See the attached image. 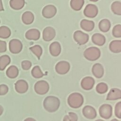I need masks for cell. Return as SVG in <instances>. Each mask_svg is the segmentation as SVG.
<instances>
[{"instance_id":"cell-1","label":"cell","mask_w":121,"mask_h":121,"mask_svg":"<svg viewBox=\"0 0 121 121\" xmlns=\"http://www.w3.org/2000/svg\"><path fill=\"white\" fill-rule=\"evenodd\" d=\"M59 99L54 96L46 97L43 101V107L49 112H54L57 111L60 106Z\"/></svg>"},{"instance_id":"cell-2","label":"cell","mask_w":121,"mask_h":121,"mask_svg":"<svg viewBox=\"0 0 121 121\" xmlns=\"http://www.w3.org/2000/svg\"><path fill=\"white\" fill-rule=\"evenodd\" d=\"M83 101L82 95L78 93L71 94L68 99V103L69 105L74 108L80 107L82 105Z\"/></svg>"},{"instance_id":"cell-3","label":"cell","mask_w":121,"mask_h":121,"mask_svg":"<svg viewBox=\"0 0 121 121\" xmlns=\"http://www.w3.org/2000/svg\"><path fill=\"white\" fill-rule=\"evenodd\" d=\"M101 56L100 49L95 47H90L87 48L84 52L85 58L90 61H95L98 60Z\"/></svg>"},{"instance_id":"cell-4","label":"cell","mask_w":121,"mask_h":121,"mask_svg":"<svg viewBox=\"0 0 121 121\" xmlns=\"http://www.w3.org/2000/svg\"><path fill=\"white\" fill-rule=\"evenodd\" d=\"M34 89L37 94L41 95H44L48 92L49 85L46 81L39 80L35 84Z\"/></svg>"},{"instance_id":"cell-5","label":"cell","mask_w":121,"mask_h":121,"mask_svg":"<svg viewBox=\"0 0 121 121\" xmlns=\"http://www.w3.org/2000/svg\"><path fill=\"white\" fill-rule=\"evenodd\" d=\"M10 52L14 54L19 53L22 50L23 44L22 42L18 39H13L10 40L9 44Z\"/></svg>"},{"instance_id":"cell-6","label":"cell","mask_w":121,"mask_h":121,"mask_svg":"<svg viewBox=\"0 0 121 121\" xmlns=\"http://www.w3.org/2000/svg\"><path fill=\"white\" fill-rule=\"evenodd\" d=\"M73 38L75 41L79 45H83L86 43L89 40L88 34L80 30H77L74 32Z\"/></svg>"},{"instance_id":"cell-7","label":"cell","mask_w":121,"mask_h":121,"mask_svg":"<svg viewBox=\"0 0 121 121\" xmlns=\"http://www.w3.org/2000/svg\"><path fill=\"white\" fill-rule=\"evenodd\" d=\"M70 67V64L68 61L61 60L56 64L55 66V70L58 74L64 75L68 72Z\"/></svg>"},{"instance_id":"cell-8","label":"cell","mask_w":121,"mask_h":121,"mask_svg":"<svg viewBox=\"0 0 121 121\" xmlns=\"http://www.w3.org/2000/svg\"><path fill=\"white\" fill-rule=\"evenodd\" d=\"M98 14V9L96 6L92 4H87L84 10V15L90 18H93L95 17Z\"/></svg>"},{"instance_id":"cell-9","label":"cell","mask_w":121,"mask_h":121,"mask_svg":"<svg viewBox=\"0 0 121 121\" xmlns=\"http://www.w3.org/2000/svg\"><path fill=\"white\" fill-rule=\"evenodd\" d=\"M57 9L53 5H47L45 6L42 10V15L46 18L53 17L56 14Z\"/></svg>"},{"instance_id":"cell-10","label":"cell","mask_w":121,"mask_h":121,"mask_svg":"<svg viewBox=\"0 0 121 121\" xmlns=\"http://www.w3.org/2000/svg\"><path fill=\"white\" fill-rule=\"evenodd\" d=\"M56 35L55 29L51 26L45 27L43 32V38L45 41L49 42L52 40Z\"/></svg>"},{"instance_id":"cell-11","label":"cell","mask_w":121,"mask_h":121,"mask_svg":"<svg viewBox=\"0 0 121 121\" xmlns=\"http://www.w3.org/2000/svg\"><path fill=\"white\" fill-rule=\"evenodd\" d=\"M100 115L103 118L107 119L112 115V107L108 104L102 105L99 108Z\"/></svg>"},{"instance_id":"cell-12","label":"cell","mask_w":121,"mask_h":121,"mask_svg":"<svg viewBox=\"0 0 121 121\" xmlns=\"http://www.w3.org/2000/svg\"><path fill=\"white\" fill-rule=\"evenodd\" d=\"M16 91L20 94L26 93L28 89V85L27 82L23 79L17 80L15 84Z\"/></svg>"},{"instance_id":"cell-13","label":"cell","mask_w":121,"mask_h":121,"mask_svg":"<svg viewBox=\"0 0 121 121\" xmlns=\"http://www.w3.org/2000/svg\"><path fill=\"white\" fill-rule=\"evenodd\" d=\"M25 37L29 40L36 41L40 38V32L37 29H30L27 30L26 33Z\"/></svg>"},{"instance_id":"cell-14","label":"cell","mask_w":121,"mask_h":121,"mask_svg":"<svg viewBox=\"0 0 121 121\" xmlns=\"http://www.w3.org/2000/svg\"><path fill=\"white\" fill-rule=\"evenodd\" d=\"M94 84V79L91 77H86L83 78L81 82V86L82 87L86 90L92 89Z\"/></svg>"},{"instance_id":"cell-15","label":"cell","mask_w":121,"mask_h":121,"mask_svg":"<svg viewBox=\"0 0 121 121\" xmlns=\"http://www.w3.org/2000/svg\"><path fill=\"white\" fill-rule=\"evenodd\" d=\"M83 113L85 117L92 119L96 116V112L95 109L92 106L86 105L83 109Z\"/></svg>"},{"instance_id":"cell-16","label":"cell","mask_w":121,"mask_h":121,"mask_svg":"<svg viewBox=\"0 0 121 121\" xmlns=\"http://www.w3.org/2000/svg\"><path fill=\"white\" fill-rule=\"evenodd\" d=\"M61 46L58 42H52L49 46V51L51 54L54 57L58 56L61 52Z\"/></svg>"},{"instance_id":"cell-17","label":"cell","mask_w":121,"mask_h":121,"mask_svg":"<svg viewBox=\"0 0 121 121\" xmlns=\"http://www.w3.org/2000/svg\"><path fill=\"white\" fill-rule=\"evenodd\" d=\"M93 74L97 78H102L104 74V69L103 66L100 63L95 64L92 68Z\"/></svg>"},{"instance_id":"cell-18","label":"cell","mask_w":121,"mask_h":121,"mask_svg":"<svg viewBox=\"0 0 121 121\" xmlns=\"http://www.w3.org/2000/svg\"><path fill=\"white\" fill-rule=\"evenodd\" d=\"M92 41L94 44L98 46H102L105 43V38L101 34L95 33L92 35Z\"/></svg>"},{"instance_id":"cell-19","label":"cell","mask_w":121,"mask_h":121,"mask_svg":"<svg viewBox=\"0 0 121 121\" xmlns=\"http://www.w3.org/2000/svg\"><path fill=\"white\" fill-rule=\"evenodd\" d=\"M94 26L95 23L93 21L84 19L80 22V27L86 31H91L93 30Z\"/></svg>"},{"instance_id":"cell-20","label":"cell","mask_w":121,"mask_h":121,"mask_svg":"<svg viewBox=\"0 0 121 121\" xmlns=\"http://www.w3.org/2000/svg\"><path fill=\"white\" fill-rule=\"evenodd\" d=\"M35 19V17L32 12L29 11H25L22 15V21L26 25L32 24Z\"/></svg>"},{"instance_id":"cell-21","label":"cell","mask_w":121,"mask_h":121,"mask_svg":"<svg viewBox=\"0 0 121 121\" xmlns=\"http://www.w3.org/2000/svg\"><path fill=\"white\" fill-rule=\"evenodd\" d=\"M121 98V90L118 88H112L110 90L107 96V100H114Z\"/></svg>"},{"instance_id":"cell-22","label":"cell","mask_w":121,"mask_h":121,"mask_svg":"<svg viewBox=\"0 0 121 121\" xmlns=\"http://www.w3.org/2000/svg\"><path fill=\"white\" fill-rule=\"evenodd\" d=\"M110 50L114 53L121 52V40H115L112 41L109 44Z\"/></svg>"},{"instance_id":"cell-23","label":"cell","mask_w":121,"mask_h":121,"mask_svg":"<svg viewBox=\"0 0 121 121\" xmlns=\"http://www.w3.org/2000/svg\"><path fill=\"white\" fill-rule=\"evenodd\" d=\"M19 73L18 68L12 65L9 67L6 70V75L10 78H15L17 77Z\"/></svg>"},{"instance_id":"cell-24","label":"cell","mask_w":121,"mask_h":121,"mask_svg":"<svg viewBox=\"0 0 121 121\" xmlns=\"http://www.w3.org/2000/svg\"><path fill=\"white\" fill-rule=\"evenodd\" d=\"M25 4V0H10L9 5L13 9L19 10L22 9Z\"/></svg>"},{"instance_id":"cell-25","label":"cell","mask_w":121,"mask_h":121,"mask_svg":"<svg viewBox=\"0 0 121 121\" xmlns=\"http://www.w3.org/2000/svg\"><path fill=\"white\" fill-rule=\"evenodd\" d=\"M99 28L103 32H108L111 28V22L107 19H103L99 23Z\"/></svg>"},{"instance_id":"cell-26","label":"cell","mask_w":121,"mask_h":121,"mask_svg":"<svg viewBox=\"0 0 121 121\" xmlns=\"http://www.w3.org/2000/svg\"><path fill=\"white\" fill-rule=\"evenodd\" d=\"M11 61L10 58L8 55H3L0 57V70H3L9 65Z\"/></svg>"},{"instance_id":"cell-27","label":"cell","mask_w":121,"mask_h":121,"mask_svg":"<svg viewBox=\"0 0 121 121\" xmlns=\"http://www.w3.org/2000/svg\"><path fill=\"white\" fill-rule=\"evenodd\" d=\"M84 4V0H71L70 5L71 8L74 10H80Z\"/></svg>"},{"instance_id":"cell-28","label":"cell","mask_w":121,"mask_h":121,"mask_svg":"<svg viewBox=\"0 0 121 121\" xmlns=\"http://www.w3.org/2000/svg\"><path fill=\"white\" fill-rule=\"evenodd\" d=\"M11 35V30L7 26H2L0 27V38L7 39Z\"/></svg>"},{"instance_id":"cell-29","label":"cell","mask_w":121,"mask_h":121,"mask_svg":"<svg viewBox=\"0 0 121 121\" xmlns=\"http://www.w3.org/2000/svg\"><path fill=\"white\" fill-rule=\"evenodd\" d=\"M111 10L112 12L117 15H121V2L115 1L111 5Z\"/></svg>"},{"instance_id":"cell-30","label":"cell","mask_w":121,"mask_h":121,"mask_svg":"<svg viewBox=\"0 0 121 121\" xmlns=\"http://www.w3.org/2000/svg\"><path fill=\"white\" fill-rule=\"evenodd\" d=\"M29 50L37 57L39 60L42 53L43 49L39 45H35L29 48Z\"/></svg>"},{"instance_id":"cell-31","label":"cell","mask_w":121,"mask_h":121,"mask_svg":"<svg viewBox=\"0 0 121 121\" xmlns=\"http://www.w3.org/2000/svg\"><path fill=\"white\" fill-rule=\"evenodd\" d=\"M32 76L36 78H39L43 77L44 75L39 66H35L31 70Z\"/></svg>"},{"instance_id":"cell-32","label":"cell","mask_w":121,"mask_h":121,"mask_svg":"<svg viewBox=\"0 0 121 121\" xmlns=\"http://www.w3.org/2000/svg\"><path fill=\"white\" fill-rule=\"evenodd\" d=\"M97 92L99 94H104L107 92L108 90L107 85L103 82L99 83L96 87Z\"/></svg>"},{"instance_id":"cell-33","label":"cell","mask_w":121,"mask_h":121,"mask_svg":"<svg viewBox=\"0 0 121 121\" xmlns=\"http://www.w3.org/2000/svg\"><path fill=\"white\" fill-rule=\"evenodd\" d=\"M112 34L115 37H121V25L118 24L113 27Z\"/></svg>"},{"instance_id":"cell-34","label":"cell","mask_w":121,"mask_h":121,"mask_svg":"<svg viewBox=\"0 0 121 121\" xmlns=\"http://www.w3.org/2000/svg\"><path fill=\"white\" fill-rule=\"evenodd\" d=\"M77 115L74 112H70L68 115H66L64 117L63 121H77Z\"/></svg>"},{"instance_id":"cell-35","label":"cell","mask_w":121,"mask_h":121,"mask_svg":"<svg viewBox=\"0 0 121 121\" xmlns=\"http://www.w3.org/2000/svg\"><path fill=\"white\" fill-rule=\"evenodd\" d=\"M21 66L23 69L27 70L29 69L32 66V63L28 60H24L21 62Z\"/></svg>"},{"instance_id":"cell-36","label":"cell","mask_w":121,"mask_h":121,"mask_svg":"<svg viewBox=\"0 0 121 121\" xmlns=\"http://www.w3.org/2000/svg\"><path fill=\"white\" fill-rule=\"evenodd\" d=\"M115 115L118 118H121V102L118 103L115 107Z\"/></svg>"},{"instance_id":"cell-37","label":"cell","mask_w":121,"mask_h":121,"mask_svg":"<svg viewBox=\"0 0 121 121\" xmlns=\"http://www.w3.org/2000/svg\"><path fill=\"white\" fill-rule=\"evenodd\" d=\"M9 91L8 86L5 84L0 85V95H6Z\"/></svg>"},{"instance_id":"cell-38","label":"cell","mask_w":121,"mask_h":121,"mask_svg":"<svg viewBox=\"0 0 121 121\" xmlns=\"http://www.w3.org/2000/svg\"><path fill=\"white\" fill-rule=\"evenodd\" d=\"M7 50V43L4 41L0 40V52H5Z\"/></svg>"},{"instance_id":"cell-39","label":"cell","mask_w":121,"mask_h":121,"mask_svg":"<svg viewBox=\"0 0 121 121\" xmlns=\"http://www.w3.org/2000/svg\"><path fill=\"white\" fill-rule=\"evenodd\" d=\"M3 10H4V8L3 6L2 0H0V11H3Z\"/></svg>"},{"instance_id":"cell-40","label":"cell","mask_w":121,"mask_h":121,"mask_svg":"<svg viewBox=\"0 0 121 121\" xmlns=\"http://www.w3.org/2000/svg\"><path fill=\"white\" fill-rule=\"evenodd\" d=\"M24 121H36L34 118L29 117V118H27Z\"/></svg>"},{"instance_id":"cell-41","label":"cell","mask_w":121,"mask_h":121,"mask_svg":"<svg viewBox=\"0 0 121 121\" xmlns=\"http://www.w3.org/2000/svg\"><path fill=\"white\" fill-rule=\"evenodd\" d=\"M3 107L0 105V116L3 113Z\"/></svg>"},{"instance_id":"cell-42","label":"cell","mask_w":121,"mask_h":121,"mask_svg":"<svg viewBox=\"0 0 121 121\" xmlns=\"http://www.w3.org/2000/svg\"><path fill=\"white\" fill-rule=\"evenodd\" d=\"M111 121H119L118 120H117V119H112V120H111Z\"/></svg>"},{"instance_id":"cell-43","label":"cell","mask_w":121,"mask_h":121,"mask_svg":"<svg viewBox=\"0 0 121 121\" xmlns=\"http://www.w3.org/2000/svg\"><path fill=\"white\" fill-rule=\"evenodd\" d=\"M90 1H93V2H96L97 1H98V0H89Z\"/></svg>"},{"instance_id":"cell-44","label":"cell","mask_w":121,"mask_h":121,"mask_svg":"<svg viewBox=\"0 0 121 121\" xmlns=\"http://www.w3.org/2000/svg\"><path fill=\"white\" fill-rule=\"evenodd\" d=\"M104 121L102 120H96V121Z\"/></svg>"},{"instance_id":"cell-45","label":"cell","mask_w":121,"mask_h":121,"mask_svg":"<svg viewBox=\"0 0 121 121\" xmlns=\"http://www.w3.org/2000/svg\"></svg>"}]
</instances>
